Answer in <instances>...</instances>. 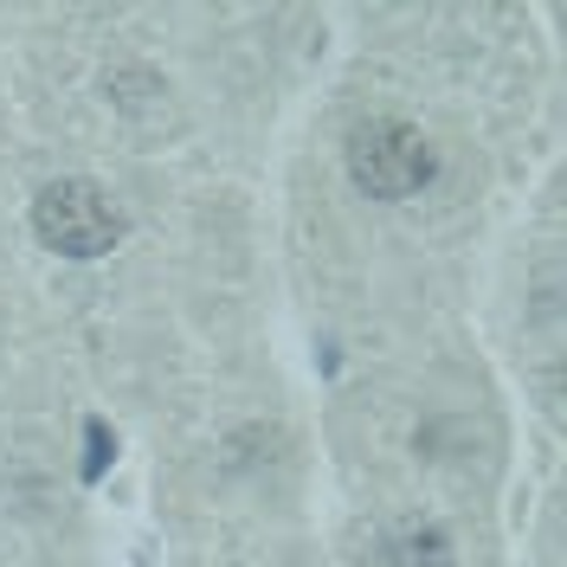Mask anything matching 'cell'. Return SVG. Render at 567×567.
Returning a JSON list of instances; mask_svg holds the SVG:
<instances>
[{
    "mask_svg": "<svg viewBox=\"0 0 567 567\" xmlns=\"http://www.w3.org/2000/svg\"><path fill=\"white\" fill-rule=\"evenodd\" d=\"M84 452H91V458H84V477H104V458H110L104 420H91V425H84Z\"/></svg>",
    "mask_w": 567,
    "mask_h": 567,
    "instance_id": "obj_4",
    "label": "cell"
},
{
    "mask_svg": "<svg viewBox=\"0 0 567 567\" xmlns=\"http://www.w3.org/2000/svg\"><path fill=\"white\" fill-rule=\"evenodd\" d=\"M388 567H452V542H445V529H432V523L400 529L388 542Z\"/></svg>",
    "mask_w": 567,
    "mask_h": 567,
    "instance_id": "obj_3",
    "label": "cell"
},
{
    "mask_svg": "<svg viewBox=\"0 0 567 567\" xmlns=\"http://www.w3.org/2000/svg\"><path fill=\"white\" fill-rule=\"evenodd\" d=\"M349 175L368 200H406L432 181V142L400 116H368L349 130Z\"/></svg>",
    "mask_w": 567,
    "mask_h": 567,
    "instance_id": "obj_2",
    "label": "cell"
},
{
    "mask_svg": "<svg viewBox=\"0 0 567 567\" xmlns=\"http://www.w3.org/2000/svg\"><path fill=\"white\" fill-rule=\"evenodd\" d=\"M33 233H39L45 251L91 265V258L116 251V239H123V213H116V200H110L97 181H52V187L33 200Z\"/></svg>",
    "mask_w": 567,
    "mask_h": 567,
    "instance_id": "obj_1",
    "label": "cell"
}]
</instances>
